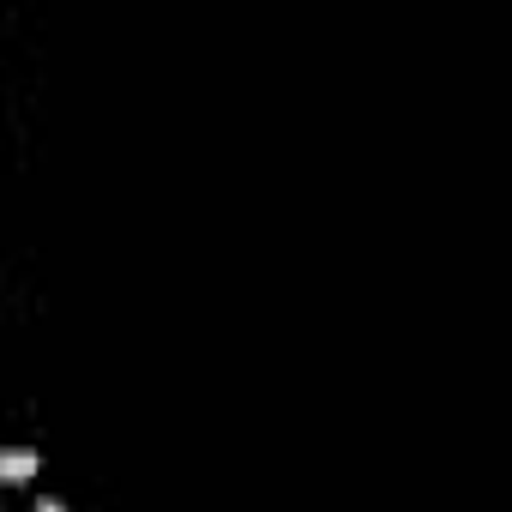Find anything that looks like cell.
I'll return each instance as SVG.
<instances>
[{
    "mask_svg": "<svg viewBox=\"0 0 512 512\" xmlns=\"http://www.w3.org/2000/svg\"><path fill=\"white\" fill-rule=\"evenodd\" d=\"M37 470H43V452H37V446H7V452H0V482L25 488Z\"/></svg>",
    "mask_w": 512,
    "mask_h": 512,
    "instance_id": "cell-1",
    "label": "cell"
},
{
    "mask_svg": "<svg viewBox=\"0 0 512 512\" xmlns=\"http://www.w3.org/2000/svg\"><path fill=\"white\" fill-rule=\"evenodd\" d=\"M37 512H67V506H61L55 494H43V500H37Z\"/></svg>",
    "mask_w": 512,
    "mask_h": 512,
    "instance_id": "cell-2",
    "label": "cell"
}]
</instances>
